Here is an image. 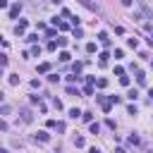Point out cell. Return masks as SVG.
<instances>
[{"instance_id":"6da1fadb","label":"cell","mask_w":153,"mask_h":153,"mask_svg":"<svg viewBox=\"0 0 153 153\" xmlns=\"http://www.w3.org/2000/svg\"><path fill=\"white\" fill-rule=\"evenodd\" d=\"M79 3L86 7V10H91V12H96V10H98V7H96V3H93V0H79Z\"/></svg>"},{"instance_id":"7a4b0ae2","label":"cell","mask_w":153,"mask_h":153,"mask_svg":"<svg viewBox=\"0 0 153 153\" xmlns=\"http://www.w3.org/2000/svg\"><path fill=\"white\" fill-rule=\"evenodd\" d=\"M19 115H22V120H24V122H26V124H29V122H31V120H34V115H31V110H26V108H24V110H22V112H19Z\"/></svg>"},{"instance_id":"3957f363","label":"cell","mask_w":153,"mask_h":153,"mask_svg":"<svg viewBox=\"0 0 153 153\" xmlns=\"http://www.w3.org/2000/svg\"><path fill=\"white\" fill-rule=\"evenodd\" d=\"M19 12H22V3H17V5H12V7H10V17H12V19H14Z\"/></svg>"},{"instance_id":"277c9868","label":"cell","mask_w":153,"mask_h":153,"mask_svg":"<svg viewBox=\"0 0 153 153\" xmlns=\"http://www.w3.org/2000/svg\"><path fill=\"white\" fill-rule=\"evenodd\" d=\"M34 139H36V141H48V139H50V134H48V132H38Z\"/></svg>"},{"instance_id":"5b68a950","label":"cell","mask_w":153,"mask_h":153,"mask_svg":"<svg viewBox=\"0 0 153 153\" xmlns=\"http://www.w3.org/2000/svg\"><path fill=\"white\" fill-rule=\"evenodd\" d=\"M137 82H139V84H146V74H144L141 69H137Z\"/></svg>"},{"instance_id":"8992f818","label":"cell","mask_w":153,"mask_h":153,"mask_svg":"<svg viewBox=\"0 0 153 153\" xmlns=\"http://www.w3.org/2000/svg\"><path fill=\"white\" fill-rule=\"evenodd\" d=\"M24 29H26V22H24V19H22V22H19V24H17V29H14V31H17V34H24Z\"/></svg>"},{"instance_id":"52a82bcc","label":"cell","mask_w":153,"mask_h":153,"mask_svg":"<svg viewBox=\"0 0 153 153\" xmlns=\"http://www.w3.org/2000/svg\"><path fill=\"white\" fill-rule=\"evenodd\" d=\"M101 132V124L98 122H91V134H98Z\"/></svg>"},{"instance_id":"ba28073f","label":"cell","mask_w":153,"mask_h":153,"mask_svg":"<svg viewBox=\"0 0 153 153\" xmlns=\"http://www.w3.org/2000/svg\"><path fill=\"white\" fill-rule=\"evenodd\" d=\"M84 144H86V141H84V137H76V139H74V146H76V148H82Z\"/></svg>"},{"instance_id":"9c48e42d","label":"cell","mask_w":153,"mask_h":153,"mask_svg":"<svg viewBox=\"0 0 153 153\" xmlns=\"http://www.w3.org/2000/svg\"><path fill=\"white\" fill-rule=\"evenodd\" d=\"M69 57H72V55H69L67 50H62V53H60V60H62V62H69Z\"/></svg>"},{"instance_id":"30bf717a","label":"cell","mask_w":153,"mask_h":153,"mask_svg":"<svg viewBox=\"0 0 153 153\" xmlns=\"http://www.w3.org/2000/svg\"><path fill=\"white\" fill-rule=\"evenodd\" d=\"M108 65V53H101V67Z\"/></svg>"},{"instance_id":"8fae6325","label":"cell","mask_w":153,"mask_h":153,"mask_svg":"<svg viewBox=\"0 0 153 153\" xmlns=\"http://www.w3.org/2000/svg\"><path fill=\"white\" fill-rule=\"evenodd\" d=\"M48 69H50L48 62H41V65H38V72H48Z\"/></svg>"},{"instance_id":"7c38bea8","label":"cell","mask_w":153,"mask_h":153,"mask_svg":"<svg viewBox=\"0 0 153 153\" xmlns=\"http://www.w3.org/2000/svg\"><path fill=\"white\" fill-rule=\"evenodd\" d=\"M127 96H129V98H132V101H137V96H139V91H137V89H132V91H129Z\"/></svg>"},{"instance_id":"4fadbf2b","label":"cell","mask_w":153,"mask_h":153,"mask_svg":"<svg viewBox=\"0 0 153 153\" xmlns=\"http://www.w3.org/2000/svg\"><path fill=\"white\" fill-rule=\"evenodd\" d=\"M79 115H82V112H79V110H76V108H72V110H69V117H74V120H76V117H79Z\"/></svg>"},{"instance_id":"5bb4252c","label":"cell","mask_w":153,"mask_h":153,"mask_svg":"<svg viewBox=\"0 0 153 153\" xmlns=\"http://www.w3.org/2000/svg\"><path fill=\"white\" fill-rule=\"evenodd\" d=\"M129 144H132V146L139 144V137H137V134H132V137H129Z\"/></svg>"},{"instance_id":"9a60e30c","label":"cell","mask_w":153,"mask_h":153,"mask_svg":"<svg viewBox=\"0 0 153 153\" xmlns=\"http://www.w3.org/2000/svg\"><path fill=\"white\" fill-rule=\"evenodd\" d=\"M10 84H12V86H17V84H19V76H17V74H12V76H10Z\"/></svg>"},{"instance_id":"2e32d148","label":"cell","mask_w":153,"mask_h":153,"mask_svg":"<svg viewBox=\"0 0 153 153\" xmlns=\"http://www.w3.org/2000/svg\"><path fill=\"white\" fill-rule=\"evenodd\" d=\"M120 84H122V86H129V76L122 74V76H120Z\"/></svg>"},{"instance_id":"e0dca14e","label":"cell","mask_w":153,"mask_h":153,"mask_svg":"<svg viewBox=\"0 0 153 153\" xmlns=\"http://www.w3.org/2000/svg\"><path fill=\"white\" fill-rule=\"evenodd\" d=\"M127 43H129V48H137V46H139V41H137V38H129Z\"/></svg>"},{"instance_id":"ac0fdd59","label":"cell","mask_w":153,"mask_h":153,"mask_svg":"<svg viewBox=\"0 0 153 153\" xmlns=\"http://www.w3.org/2000/svg\"><path fill=\"white\" fill-rule=\"evenodd\" d=\"M74 36H76V38H82V36H84V31H82L79 26H74Z\"/></svg>"},{"instance_id":"d6986e66","label":"cell","mask_w":153,"mask_h":153,"mask_svg":"<svg viewBox=\"0 0 153 153\" xmlns=\"http://www.w3.org/2000/svg\"><path fill=\"white\" fill-rule=\"evenodd\" d=\"M82 67H84L82 62H74V74H79V72H82Z\"/></svg>"},{"instance_id":"ffe728a7","label":"cell","mask_w":153,"mask_h":153,"mask_svg":"<svg viewBox=\"0 0 153 153\" xmlns=\"http://www.w3.org/2000/svg\"><path fill=\"white\" fill-rule=\"evenodd\" d=\"M82 120L84 122H91V112H82Z\"/></svg>"},{"instance_id":"44dd1931","label":"cell","mask_w":153,"mask_h":153,"mask_svg":"<svg viewBox=\"0 0 153 153\" xmlns=\"http://www.w3.org/2000/svg\"><path fill=\"white\" fill-rule=\"evenodd\" d=\"M67 93H72V96H79V91H76L74 86H67Z\"/></svg>"},{"instance_id":"7402d4cb","label":"cell","mask_w":153,"mask_h":153,"mask_svg":"<svg viewBox=\"0 0 153 153\" xmlns=\"http://www.w3.org/2000/svg\"><path fill=\"white\" fill-rule=\"evenodd\" d=\"M86 53H96V43H89L86 46Z\"/></svg>"},{"instance_id":"603a6c76","label":"cell","mask_w":153,"mask_h":153,"mask_svg":"<svg viewBox=\"0 0 153 153\" xmlns=\"http://www.w3.org/2000/svg\"><path fill=\"white\" fill-rule=\"evenodd\" d=\"M89 153H101V151H98V148H96V146H93V148H89Z\"/></svg>"},{"instance_id":"cb8c5ba5","label":"cell","mask_w":153,"mask_h":153,"mask_svg":"<svg viewBox=\"0 0 153 153\" xmlns=\"http://www.w3.org/2000/svg\"><path fill=\"white\" fill-rule=\"evenodd\" d=\"M122 5H127V7H129V5H132V0H122Z\"/></svg>"},{"instance_id":"d4e9b609","label":"cell","mask_w":153,"mask_h":153,"mask_svg":"<svg viewBox=\"0 0 153 153\" xmlns=\"http://www.w3.org/2000/svg\"><path fill=\"white\" fill-rule=\"evenodd\" d=\"M115 153H124V148H115Z\"/></svg>"},{"instance_id":"484cf974","label":"cell","mask_w":153,"mask_h":153,"mask_svg":"<svg viewBox=\"0 0 153 153\" xmlns=\"http://www.w3.org/2000/svg\"><path fill=\"white\" fill-rule=\"evenodd\" d=\"M148 96H151V98H153V89H151V91H148Z\"/></svg>"},{"instance_id":"4316f807","label":"cell","mask_w":153,"mask_h":153,"mask_svg":"<svg viewBox=\"0 0 153 153\" xmlns=\"http://www.w3.org/2000/svg\"><path fill=\"white\" fill-rule=\"evenodd\" d=\"M151 43H153V36H151Z\"/></svg>"}]
</instances>
